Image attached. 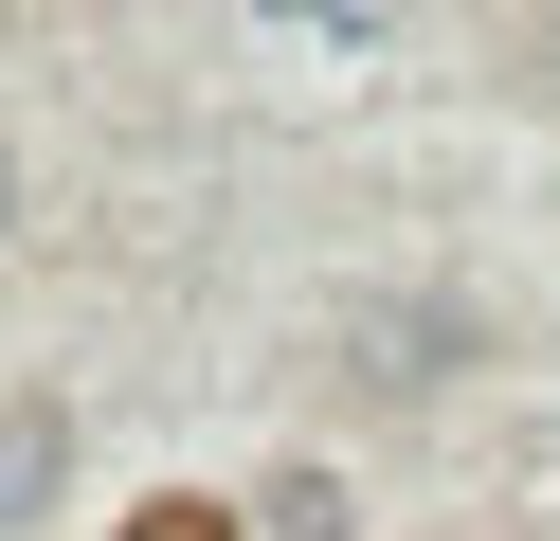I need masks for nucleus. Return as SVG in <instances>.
Instances as JSON below:
<instances>
[{
	"label": "nucleus",
	"mask_w": 560,
	"mask_h": 541,
	"mask_svg": "<svg viewBox=\"0 0 560 541\" xmlns=\"http://www.w3.org/2000/svg\"><path fill=\"white\" fill-rule=\"evenodd\" d=\"M145 541H218V524H145Z\"/></svg>",
	"instance_id": "obj_2"
},
{
	"label": "nucleus",
	"mask_w": 560,
	"mask_h": 541,
	"mask_svg": "<svg viewBox=\"0 0 560 541\" xmlns=\"http://www.w3.org/2000/svg\"><path fill=\"white\" fill-rule=\"evenodd\" d=\"M55 469H73V415H55V397H0V524H37Z\"/></svg>",
	"instance_id": "obj_1"
},
{
	"label": "nucleus",
	"mask_w": 560,
	"mask_h": 541,
	"mask_svg": "<svg viewBox=\"0 0 560 541\" xmlns=\"http://www.w3.org/2000/svg\"><path fill=\"white\" fill-rule=\"evenodd\" d=\"M0 216H19V180H0Z\"/></svg>",
	"instance_id": "obj_3"
}]
</instances>
